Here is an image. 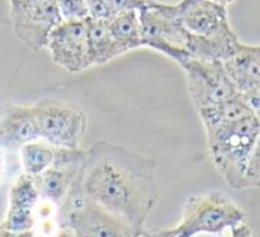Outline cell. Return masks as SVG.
I'll list each match as a JSON object with an SVG mask.
<instances>
[{
    "instance_id": "1",
    "label": "cell",
    "mask_w": 260,
    "mask_h": 237,
    "mask_svg": "<svg viewBox=\"0 0 260 237\" xmlns=\"http://www.w3.org/2000/svg\"><path fill=\"white\" fill-rule=\"evenodd\" d=\"M84 193L148 236L145 224L158 199L157 163L125 146L96 141L79 171Z\"/></svg>"
},
{
    "instance_id": "2",
    "label": "cell",
    "mask_w": 260,
    "mask_h": 237,
    "mask_svg": "<svg viewBox=\"0 0 260 237\" xmlns=\"http://www.w3.org/2000/svg\"><path fill=\"white\" fill-rule=\"evenodd\" d=\"M226 230H231L234 236L250 235L242 209L224 192L209 191L188 197L180 223L172 229L159 230L154 235L192 237L198 233L220 235Z\"/></svg>"
},
{
    "instance_id": "3",
    "label": "cell",
    "mask_w": 260,
    "mask_h": 237,
    "mask_svg": "<svg viewBox=\"0 0 260 237\" xmlns=\"http://www.w3.org/2000/svg\"><path fill=\"white\" fill-rule=\"evenodd\" d=\"M259 134L260 123L253 113L230 124L207 131L213 164L232 189H243L250 153Z\"/></svg>"
},
{
    "instance_id": "4",
    "label": "cell",
    "mask_w": 260,
    "mask_h": 237,
    "mask_svg": "<svg viewBox=\"0 0 260 237\" xmlns=\"http://www.w3.org/2000/svg\"><path fill=\"white\" fill-rule=\"evenodd\" d=\"M79 174V173H78ZM58 209V226L79 237H138L146 233L108 212L85 195L77 175Z\"/></svg>"
},
{
    "instance_id": "5",
    "label": "cell",
    "mask_w": 260,
    "mask_h": 237,
    "mask_svg": "<svg viewBox=\"0 0 260 237\" xmlns=\"http://www.w3.org/2000/svg\"><path fill=\"white\" fill-rule=\"evenodd\" d=\"M139 18L142 47L162 52L179 66L190 60L187 49L191 35L173 14L170 5L147 0L139 10Z\"/></svg>"
},
{
    "instance_id": "6",
    "label": "cell",
    "mask_w": 260,
    "mask_h": 237,
    "mask_svg": "<svg viewBox=\"0 0 260 237\" xmlns=\"http://www.w3.org/2000/svg\"><path fill=\"white\" fill-rule=\"evenodd\" d=\"M34 107L43 140L60 149H79L88 124L84 111L57 100H40Z\"/></svg>"
},
{
    "instance_id": "7",
    "label": "cell",
    "mask_w": 260,
    "mask_h": 237,
    "mask_svg": "<svg viewBox=\"0 0 260 237\" xmlns=\"http://www.w3.org/2000/svg\"><path fill=\"white\" fill-rule=\"evenodd\" d=\"M180 67L186 76L188 93L197 112L218 106L241 94L224 62L190 58Z\"/></svg>"
},
{
    "instance_id": "8",
    "label": "cell",
    "mask_w": 260,
    "mask_h": 237,
    "mask_svg": "<svg viewBox=\"0 0 260 237\" xmlns=\"http://www.w3.org/2000/svg\"><path fill=\"white\" fill-rule=\"evenodd\" d=\"M15 35L32 51L46 48L51 30L63 17L56 0H9Z\"/></svg>"
},
{
    "instance_id": "9",
    "label": "cell",
    "mask_w": 260,
    "mask_h": 237,
    "mask_svg": "<svg viewBox=\"0 0 260 237\" xmlns=\"http://www.w3.org/2000/svg\"><path fill=\"white\" fill-rule=\"evenodd\" d=\"M55 63L70 73H79L91 66L88 54L86 18L63 20L51 30L46 45Z\"/></svg>"
},
{
    "instance_id": "10",
    "label": "cell",
    "mask_w": 260,
    "mask_h": 237,
    "mask_svg": "<svg viewBox=\"0 0 260 237\" xmlns=\"http://www.w3.org/2000/svg\"><path fill=\"white\" fill-rule=\"evenodd\" d=\"M85 155L84 150L56 147V156L51 167L34 177L40 198L60 206L76 180Z\"/></svg>"
},
{
    "instance_id": "11",
    "label": "cell",
    "mask_w": 260,
    "mask_h": 237,
    "mask_svg": "<svg viewBox=\"0 0 260 237\" xmlns=\"http://www.w3.org/2000/svg\"><path fill=\"white\" fill-rule=\"evenodd\" d=\"M170 9L192 36L208 38L231 28L228 6L212 0H181Z\"/></svg>"
},
{
    "instance_id": "12",
    "label": "cell",
    "mask_w": 260,
    "mask_h": 237,
    "mask_svg": "<svg viewBox=\"0 0 260 237\" xmlns=\"http://www.w3.org/2000/svg\"><path fill=\"white\" fill-rule=\"evenodd\" d=\"M39 139H42V135L34 105H5L0 127V141L3 149L16 151L26 144Z\"/></svg>"
},
{
    "instance_id": "13",
    "label": "cell",
    "mask_w": 260,
    "mask_h": 237,
    "mask_svg": "<svg viewBox=\"0 0 260 237\" xmlns=\"http://www.w3.org/2000/svg\"><path fill=\"white\" fill-rule=\"evenodd\" d=\"M224 66L240 93L260 87V45L241 43L235 54L224 61Z\"/></svg>"
},
{
    "instance_id": "14",
    "label": "cell",
    "mask_w": 260,
    "mask_h": 237,
    "mask_svg": "<svg viewBox=\"0 0 260 237\" xmlns=\"http://www.w3.org/2000/svg\"><path fill=\"white\" fill-rule=\"evenodd\" d=\"M88 32V54L91 66H101L113 58L125 54V51L114 41L108 28L107 21L86 17Z\"/></svg>"
},
{
    "instance_id": "15",
    "label": "cell",
    "mask_w": 260,
    "mask_h": 237,
    "mask_svg": "<svg viewBox=\"0 0 260 237\" xmlns=\"http://www.w3.org/2000/svg\"><path fill=\"white\" fill-rule=\"evenodd\" d=\"M198 115L201 117V121H202L207 133V131L214 130L216 128L230 124L243 117L252 115V111L241 93L218 106L200 111Z\"/></svg>"
},
{
    "instance_id": "16",
    "label": "cell",
    "mask_w": 260,
    "mask_h": 237,
    "mask_svg": "<svg viewBox=\"0 0 260 237\" xmlns=\"http://www.w3.org/2000/svg\"><path fill=\"white\" fill-rule=\"evenodd\" d=\"M108 28L114 41L125 52L142 47L139 11H128L118 15L108 21Z\"/></svg>"
},
{
    "instance_id": "17",
    "label": "cell",
    "mask_w": 260,
    "mask_h": 237,
    "mask_svg": "<svg viewBox=\"0 0 260 237\" xmlns=\"http://www.w3.org/2000/svg\"><path fill=\"white\" fill-rule=\"evenodd\" d=\"M21 163L24 173L30 177L42 174L49 167H51L56 156V147L52 145L40 141H32L21 147L20 150Z\"/></svg>"
},
{
    "instance_id": "18",
    "label": "cell",
    "mask_w": 260,
    "mask_h": 237,
    "mask_svg": "<svg viewBox=\"0 0 260 237\" xmlns=\"http://www.w3.org/2000/svg\"><path fill=\"white\" fill-rule=\"evenodd\" d=\"M147 0H86L89 17L95 20L111 21L120 14L139 11Z\"/></svg>"
},
{
    "instance_id": "19",
    "label": "cell",
    "mask_w": 260,
    "mask_h": 237,
    "mask_svg": "<svg viewBox=\"0 0 260 237\" xmlns=\"http://www.w3.org/2000/svg\"><path fill=\"white\" fill-rule=\"evenodd\" d=\"M39 198V191L34 177L23 173L17 178V180L11 187L10 197H9V208L33 211Z\"/></svg>"
},
{
    "instance_id": "20",
    "label": "cell",
    "mask_w": 260,
    "mask_h": 237,
    "mask_svg": "<svg viewBox=\"0 0 260 237\" xmlns=\"http://www.w3.org/2000/svg\"><path fill=\"white\" fill-rule=\"evenodd\" d=\"M34 226L33 211L30 209L9 208L2 224L3 235H23L29 232Z\"/></svg>"
},
{
    "instance_id": "21",
    "label": "cell",
    "mask_w": 260,
    "mask_h": 237,
    "mask_svg": "<svg viewBox=\"0 0 260 237\" xmlns=\"http://www.w3.org/2000/svg\"><path fill=\"white\" fill-rule=\"evenodd\" d=\"M248 187H260V134L250 153L248 167L244 177L243 189Z\"/></svg>"
},
{
    "instance_id": "22",
    "label": "cell",
    "mask_w": 260,
    "mask_h": 237,
    "mask_svg": "<svg viewBox=\"0 0 260 237\" xmlns=\"http://www.w3.org/2000/svg\"><path fill=\"white\" fill-rule=\"evenodd\" d=\"M63 20H82L89 16L86 0H56Z\"/></svg>"
},
{
    "instance_id": "23",
    "label": "cell",
    "mask_w": 260,
    "mask_h": 237,
    "mask_svg": "<svg viewBox=\"0 0 260 237\" xmlns=\"http://www.w3.org/2000/svg\"><path fill=\"white\" fill-rule=\"evenodd\" d=\"M242 95L247 105L249 106L250 111H252V113L260 123V87L252 89V90L243 93Z\"/></svg>"
},
{
    "instance_id": "24",
    "label": "cell",
    "mask_w": 260,
    "mask_h": 237,
    "mask_svg": "<svg viewBox=\"0 0 260 237\" xmlns=\"http://www.w3.org/2000/svg\"><path fill=\"white\" fill-rule=\"evenodd\" d=\"M212 2H215V3H218V4H221L224 6H229L230 4H232L235 0H212Z\"/></svg>"
}]
</instances>
